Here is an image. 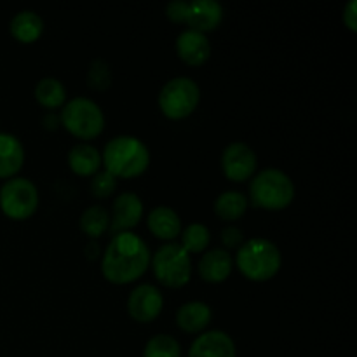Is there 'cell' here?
<instances>
[{
    "label": "cell",
    "instance_id": "cell-1",
    "mask_svg": "<svg viewBox=\"0 0 357 357\" xmlns=\"http://www.w3.org/2000/svg\"><path fill=\"white\" fill-rule=\"evenodd\" d=\"M150 264L149 244L138 234L117 232L110 239L101 258V272L117 284L131 282L142 278Z\"/></svg>",
    "mask_w": 357,
    "mask_h": 357
},
{
    "label": "cell",
    "instance_id": "cell-2",
    "mask_svg": "<svg viewBox=\"0 0 357 357\" xmlns=\"http://www.w3.org/2000/svg\"><path fill=\"white\" fill-rule=\"evenodd\" d=\"M101 162H105V169L115 178L138 176L149 167L150 150L138 136L119 135L107 142Z\"/></svg>",
    "mask_w": 357,
    "mask_h": 357
},
{
    "label": "cell",
    "instance_id": "cell-3",
    "mask_svg": "<svg viewBox=\"0 0 357 357\" xmlns=\"http://www.w3.org/2000/svg\"><path fill=\"white\" fill-rule=\"evenodd\" d=\"M282 257L278 244L267 237H251L239 246L236 265L251 281H267L281 268Z\"/></svg>",
    "mask_w": 357,
    "mask_h": 357
},
{
    "label": "cell",
    "instance_id": "cell-4",
    "mask_svg": "<svg viewBox=\"0 0 357 357\" xmlns=\"http://www.w3.org/2000/svg\"><path fill=\"white\" fill-rule=\"evenodd\" d=\"M250 197L260 208L282 209L295 197V183L279 167H265L250 181Z\"/></svg>",
    "mask_w": 357,
    "mask_h": 357
},
{
    "label": "cell",
    "instance_id": "cell-5",
    "mask_svg": "<svg viewBox=\"0 0 357 357\" xmlns=\"http://www.w3.org/2000/svg\"><path fill=\"white\" fill-rule=\"evenodd\" d=\"M59 121L77 138H96L105 128V114L100 105L87 96H75L65 101Z\"/></svg>",
    "mask_w": 357,
    "mask_h": 357
},
{
    "label": "cell",
    "instance_id": "cell-6",
    "mask_svg": "<svg viewBox=\"0 0 357 357\" xmlns=\"http://www.w3.org/2000/svg\"><path fill=\"white\" fill-rule=\"evenodd\" d=\"M152 268L155 278L169 288H180L190 281V253L180 243L167 241L159 246L152 257Z\"/></svg>",
    "mask_w": 357,
    "mask_h": 357
},
{
    "label": "cell",
    "instance_id": "cell-7",
    "mask_svg": "<svg viewBox=\"0 0 357 357\" xmlns=\"http://www.w3.org/2000/svg\"><path fill=\"white\" fill-rule=\"evenodd\" d=\"M169 20L187 23L199 31L215 30L223 20V6L218 0H171L166 7Z\"/></svg>",
    "mask_w": 357,
    "mask_h": 357
},
{
    "label": "cell",
    "instance_id": "cell-8",
    "mask_svg": "<svg viewBox=\"0 0 357 357\" xmlns=\"http://www.w3.org/2000/svg\"><path fill=\"white\" fill-rule=\"evenodd\" d=\"M199 98V84L192 77L178 75L162 86L159 93V107L169 119H183L195 110Z\"/></svg>",
    "mask_w": 357,
    "mask_h": 357
},
{
    "label": "cell",
    "instance_id": "cell-9",
    "mask_svg": "<svg viewBox=\"0 0 357 357\" xmlns=\"http://www.w3.org/2000/svg\"><path fill=\"white\" fill-rule=\"evenodd\" d=\"M38 206L37 185L24 176L9 178L0 187V208L7 216L16 220L33 215Z\"/></svg>",
    "mask_w": 357,
    "mask_h": 357
},
{
    "label": "cell",
    "instance_id": "cell-10",
    "mask_svg": "<svg viewBox=\"0 0 357 357\" xmlns=\"http://www.w3.org/2000/svg\"><path fill=\"white\" fill-rule=\"evenodd\" d=\"M257 153L244 142H232L222 152V167L232 181H244L257 171Z\"/></svg>",
    "mask_w": 357,
    "mask_h": 357
},
{
    "label": "cell",
    "instance_id": "cell-11",
    "mask_svg": "<svg viewBox=\"0 0 357 357\" xmlns=\"http://www.w3.org/2000/svg\"><path fill=\"white\" fill-rule=\"evenodd\" d=\"M164 305V296L155 284L142 282L135 286L128 298V310L132 319L139 323H150L160 314Z\"/></svg>",
    "mask_w": 357,
    "mask_h": 357
},
{
    "label": "cell",
    "instance_id": "cell-12",
    "mask_svg": "<svg viewBox=\"0 0 357 357\" xmlns=\"http://www.w3.org/2000/svg\"><path fill=\"white\" fill-rule=\"evenodd\" d=\"M143 216V201L136 192H122L112 202L110 227L114 234L128 232L136 227Z\"/></svg>",
    "mask_w": 357,
    "mask_h": 357
},
{
    "label": "cell",
    "instance_id": "cell-13",
    "mask_svg": "<svg viewBox=\"0 0 357 357\" xmlns=\"http://www.w3.org/2000/svg\"><path fill=\"white\" fill-rule=\"evenodd\" d=\"M236 344L223 330H209L199 335L188 349V357H236Z\"/></svg>",
    "mask_w": 357,
    "mask_h": 357
},
{
    "label": "cell",
    "instance_id": "cell-14",
    "mask_svg": "<svg viewBox=\"0 0 357 357\" xmlns=\"http://www.w3.org/2000/svg\"><path fill=\"white\" fill-rule=\"evenodd\" d=\"M176 51L188 65H202L211 54V44L206 33L194 28H185L176 37Z\"/></svg>",
    "mask_w": 357,
    "mask_h": 357
},
{
    "label": "cell",
    "instance_id": "cell-15",
    "mask_svg": "<svg viewBox=\"0 0 357 357\" xmlns=\"http://www.w3.org/2000/svg\"><path fill=\"white\" fill-rule=\"evenodd\" d=\"M232 255L225 248H211L199 260V274L208 282H222L232 272Z\"/></svg>",
    "mask_w": 357,
    "mask_h": 357
},
{
    "label": "cell",
    "instance_id": "cell-16",
    "mask_svg": "<svg viewBox=\"0 0 357 357\" xmlns=\"http://www.w3.org/2000/svg\"><path fill=\"white\" fill-rule=\"evenodd\" d=\"M213 310L211 307L201 300H190L178 307L176 323L178 326L188 333H199L211 323Z\"/></svg>",
    "mask_w": 357,
    "mask_h": 357
},
{
    "label": "cell",
    "instance_id": "cell-17",
    "mask_svg": "<svg viewBox=\"0 0 357 357\" xmlns=\"http://www.w3.org/2000/svg\"><path fill=\"white\" fill-rule=\"evenodd\" d=\"M149 229L153 236L164 241H173L181 232V218L169 206H155L149 213Z\"/></svg>",
    "mask_w": 357,
    "mask_h": 357
},
{
    "label": "cell",
    "instance_id": "cell-18",
    "mask_svg": "<svg viewBox=\"0 0 357 357\" xmlns=\"http://www.w3.org/2000/svg\"><path fill=\"white\" fill-rule=\"evenodd\" d=\"M24 162L23 143L13 132L0 131V176L17 173Z\"/></svg>",
    "mask_w": 357,
    "mask_h": 357
},
{
    "label": "cell",
    "instance_id": "cell-19",
    "mask_svg": "<svg viewBox=\"0 0 357 357\" xmlns=\"http://www.w3.org/2000/svg\"><path fill=\"white\" fill-rule=\"evenodd\" d=\"M68 164L73 173L89 176L100 171L101 153L93 143L79 142L68 150Z\"/></svg>",
    "mask_w": 357,
    "mask_h": 357
},
{
    "label": "cell",
    "instance_id": "cell-20",
    "mask_svg": "<svg viewBox=\"0 0 357 357\" xmlns=\"http://www.w3.org/2000/svg\"><path fill=\"white\" fill-rule=\"evenodd\" d=\"M10 33L21 42H33L44 31V20L38 13L30 9L20 10L13 16L9 23Z\"/></svg>",
    "mask_w": 357,
    "mask_h": 357
},
{
    "label": "cell",
    "instance_id": "cell-21",
    "mask_svg": "<svg viewBox=\"0 0 357 357\" xmlns=\"http://www.w3.org/2000/svg\"><path fill=\"white\" fill-rule=\"evenodd\" d=\"M246 209L248 197L241 190H225L215 199V213L227 222L241 218Z\"/></svg>",
    "mask_w": 357,
    "mask_h": 357
},
{
    "label": "cell",
    "instance_id": "cell-22",
    "mask_svg": "<svg viewBox=\"0 0 357 357\" xmlns=\"http://www.w3.org/2000/svg\"><path fill=\"white\" fill-rule=\"evenodd\" d=\"M79 225L82 229V232H86L87 236L96 239L101 234H105L110 227V213L105 206L101 204H93L87 206L82 213H80Z\"/></svg>",
    "mask_w": 357,
    "mask_h": 357
},
{
    "label": "cell",
    "instance_id": "cell-23",
    "mask_svg": "<svg viewBox=\"0 0 357 357\" xmlns=\"http://www.w3.org/2000/svg\"><path fill=\"white\" fill-rule=\"evenodd\" d=\"M35 98L47 108L61 107L66 100V87L56 77H44L35 84Z\"/></svg>",
    "mask_w": 357,
    "mask_h": 357
},
{
    "label": "cell",
    "instance_id": "cell-24",
    "mask_svg": "<svg viewBox=\"0 0 357 357\" xmlns=\"http://www.w3.org/2000/svg\"><path fill=\"white\" fill-rule=\"evenodd\" d=\"M143 357H181L180 342L167 333L153 335L145 345Z\"/></svg>",
    "mask_w": 357,
    "mask_h": 357
},
{
    "label": "cell",
    "instance_id": "cell-25",
    "mask_svg": "<svg viewBox=\"0 0 357 357\" xmlns=\"http://www.w3.org/2000/svg\"><path fill=\"white\" fill-rule=\"evenodd\" d=\"M209 241H211V232H209L208 227H206L204 223L194 222V223H188V225L183 229L180 244L188 251V253H190V251L199 253V251L206 250Z\"/></svg>",
    "mask_w": 357,
    "mask_h": 357
},
{
    "label": "cell",
    "instance_id": "cell-26",
    "mask_svg": "<svg viewBox=\"0 0 357 357\" xmlns=\"http://www.w3.org/2000/svg\"><path fill=\"white\" fill-rule=\"evenodd\" d=\"M87 82L94 89H107L112 84L110 65L103 58H94L87 70Z\"/></svg>",
    "mask_w": 357,
    "mask_h": 357
},
{
    "label": "cell",
    "instance_id": "cell-27",
    "mask_svg": "<svg viewBox=\"0 0 357 357\" xmlns=\"http://www.w3.org/2000/svg\"><path fill=\"white\" fill-rule=\"evenodd\" d=\"M117 188V178L112 173H108L107 169L96 171L91 180V192L96 195L98 199H105L108 195H112Z\"/></svg>",
    "mask_w": 357,
    "mask_h": 357
},
{
    "label": "cell",
    "instance_id": "cell-28",
    "mask_svg": "<svg viewBox=\"0 0 357 357\" xmlns=\"http://www.w3.org/2000/svg\"><path fill=\"white\" fill-rule=\"evenodd\" d=\"M220 237H222L223 244H225V246H229V248L239 246V244L243 243V239H244L243 232H241L239 227H236V225L223 227Z\"/></svg>",
    "mask_w": 357,
    "mask_h": 357
},
{
    "label": "cell",
    "instance_id": "cell-29",
    "mask_svg": "<svg viewBox=\"0 0 357 357\" xmlns=\"http://www.w3.org/2000/svg\"><path fill=\"white\" fill-rule=\"evenodd\" d=\"M344 21L352 31L357 26V14H356V0H349L347 6L344 7Z\"/></svg>",
    "mask_w": 357,
    "mask_h": 357
},
{
    "label": "cell",
    "instance_id": "cell-30",
    "mask_svg": "<svg viewBox=\"0 0 357 357\" xmlns=\"http://www.w3.org/2000/svg\"><path fill=\"white\" fill-rule=\"evenodd\" d=\"M59 124V117H56L54 114H47L44 117V126L45 128H56Z\"/></svg>",
    "mask_w": 357,
    "mask_h": 357
}]
</instances>
